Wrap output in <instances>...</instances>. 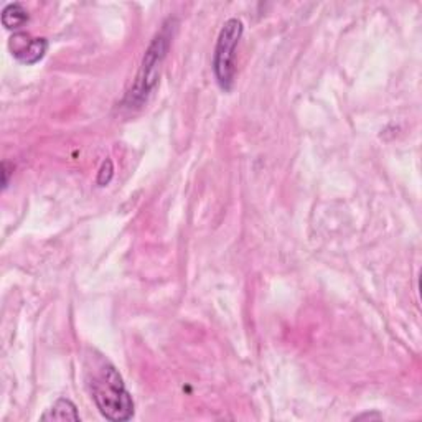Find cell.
I'll return each mask as SVG.
<instances>
[{"label":"cell","instance_id":"obj_1","mask_svg":"<svg viewBox=\"0 0 422 422\" xmlns=\"http://www.w3.org/2000/svg\"><path fill=\"white\" fill-rule=\"evenodd\" d=\"M84 381L97 409L113 422L129 421L134 416V401L122 376L104 355L91 350L84 358Z\"/></svg>","mask_w":422,"mask_h":422},{"label":"cell","instance_id":"obj_2","mask_svg":"<svg viewBox=\"0 0 422 422\" xmlns=\"http://www.w3.org/2000/svg\"><path fill=\"white\" fill-rule=\"evenodd\" d=\"M170 45V35L167 34V28L154 38V42L150 43L149 50L145 51L144 60H142V67L139 69L137 78H135V83L130 91L126 96V104L132 106H141L147 101L149 94L155 88L159 80V71H161V65L163 58H165L167 50H169Z\"/></svg>","mask_w":422,"mask_h":422},{"label":"cell","instance_id":"obj_3","mask_svg":"<svg viewBox=\"0 0 422 422\" xmlns=\"http://www.w3.org/2000/svg\"><path fill=\"white\" fill-rule=\"evenodd\" d=\"M243 35V22L229 19L221 28L213 58V71L223 91H229L235 83V53Z\"/></svg>","mask_w":422,"mask_h":422},{"label":"cell","instance_id":"obj_4","mask_svg":"<svg viewBox=\"0 0 422 422\" xmlns=\"http://www.w3.org/2000/svg\"><path fill=\"white\" fill-rule=\"evenodd\" d=\"M12 55L25 65H35L43 58L48 50L45 38H32L28 34H15L9 42Z\"/></svg>","mask_w":422,"mask_h":422},{"label":"cell","instance_id":"obj_5","mask_svg":"<svg viewBox=\"0 0 422 422\" xmlns=\"http://www.w3.org/2000/svg\"><path fill=\"white\" fill-rule=\"evenodd\" d=\"M42 421H80V414L76 411V406L69 399L60 397L47 414H43Z\"/></svg>","mask_w":422,"mask_h":422},{"label":"cell","instance_id":"obj_6","mask_svg":"<svg viewBox=\"0 0 422 422\" xmlns=\"http://www.w3.org/2000/svg\"><path fill=\"white\" fill-rule=\"evenodd\" d=\"M28 22V12L22 3H9L2 12V23L9 30H17Z\"/></svg>","mask_w":422,"mask_h":422},{"label":"cell","instance_id":"obj_7","mask_svg":"<svg viewBox=\"0 0 422 422\" xmlns=\"http://www.w3.org/2000/svg\"><path fill=\"white\" fill-rule=\"evenodd\" d=\"M113 174H114L113 162L106 161L104 163H102V167H101V170H99V175H97V185H99V187L108 185V183L110 182V178H113Z\"/></svg>","mask_w":422,"mask_h":422},{"label":"cell","instance_id":"obj_8","mask_svg":"<svg viewBox=\"0 0 422 422\" xmlns=\"http://www.w3.org/2000/svg\"><path fill=\"white\" fill-rule=\"evenodd\" d=\"M9 163L3 162L2 163V170H3V188H7V183H9V170H7Z\"/></svg>","mask_w":422,"mask_h":422},{"label":"cell","instance_id":"obj_9","mask_svg":"<svg viewBox=\"0 0 422 422\" xmlns=\"http://www.w3.org/2000/svg\"><path fill=\"white\" fill-rule=\"evenodd\" d=\"M373 417H376V419H379V414H362V416H358V417H355L356 421H360V419H373Z\"/></svg>","mask_w":422,"mask_h":422}]
</instances>
